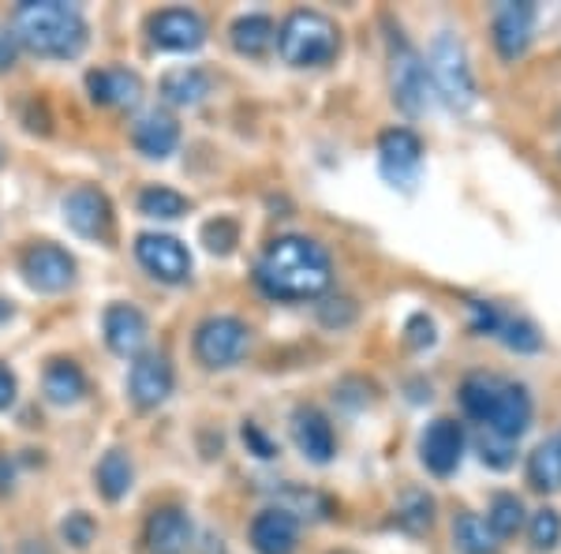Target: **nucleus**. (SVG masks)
I'll return each instance as SVG.
<instances>
[{"instance_id":"nucleus-1","label":"nucleus","mask_w":561,"mask_h":554,"mask_svg":"<svg viewBox=\"0 0 561 554\" xmlns=\"http://www.w3.org/2000/svg\"><path fill=\"white\" fill-rule=\"evenodd\" d=\"M333 262L330 251L311 236H277L255 262V285L270 299H314L330 289Z\"/></svg>"},{"instance_id":"nucleus-2","label":"nucleus","mask_w":561,"mask_h":554,"mask_svg":"<svg viewBox=\"0 0 561 554\" xmlns=\"http://www.w3.org/2000/svg\"><path fill=\"white\" fill-rule=\"evenodd\" d=\"M460 408L476 423H483L486 434L505 442H517L531 427V412H536L528 386L502 375H486V371H476L460 383Z\"/></svg>"},{"instance_id":"nucleus-3","label":"nucleus","mask_w":561,"mask_h":554,"mask_svg":"<svg viewBox=\"0 0 561 554\" xmlns=\"http://www.w3.org/2000/svg\"><path fill=\"white\" fill-rule=\"evenodd\" d=\"M15 42L45 60H76L87 49V20L65 0H26L15 12Z\"/></svg>"},{"instance_id":"nucleus-4","label":"nucleus","mask_w":561,"mask_h":554,"mask_svg":"<svg viewBox=\"0 0 561 554\" xmlns=\"http://www.w3.org/2000/svg\"><path fill=\"white\" fill-rule=\"evenodd\" d=\"M277 53L293 68H322L341 53L337 23L322 12H293L277 31Z\"/></svg>"},{"instance_id":"nucleus-5","label":"nucleus","mask_w":561,"mask_h":554,"mask_svg":"<svg viewBox=\"0 0 561 554\" xmlns=\"http://www.w3.org/2000/svg\"><path fill=\"white\" fill-rule=\"evenodd\" d=\"M427 76H431V87L434 94L442 98L449 109L465 113V109L476 105L479 90H476V71L468 65V53L454 34H438L431 42V53H427Z\"/></svg>"},{"instance_id":"nucleus-6","label":"nucleus","mask_w":561,"mask_h":554,"mask_svg":"<svg viewBox=\"0 0 561 554\" xmlns=\"http://www.w3.org/2000/svg\"><path fill=\"white\" fill-rule=\"evenodd\" d=\"M389 87H393V102L401 113L409 116L427 113L431 102L427 65H423V57L412 49L401 31H393V38H389Z\"/></svg>"},{"instance_id":"nucleus-7","label":"nucleus","mask_w":561,"mask_h":554,"mask_svg":"<svg viewBox=\"0 0 561 554\" xmlns=\"http://www.w3.org/2000/svg\"><path fill=\"white\" fill-rule=\"evenodd\" d=\"M248 344H251V330L237 315H210L195 330V357L206 368H232V363L248 357Z\"/></svg>"},{"instance_id":"nucleus-8","label":"nucleus","mask_w":561,"mask_h":554,"mask_svg":"<svg viewBox=\"0 0 561 554\" xmlns=\"http://www.w3.org/2000/svg\"><path fill=\"white\" fill-rule=\"evenodd\" d=\"M135 259L142 262L150 278L165 281V285H184L192 278V256L176 236L165 233H142L135 240Z\"/></svg>"},{"instance_id":"nucleus-9","label":"nucleus","mask_w":561,"mask_h":554,"mask_svg":"<svg viewBox=\"0 0 561 554\" xmlns=\"http://www.w3.org/2000/svg\"><path fill=\"white\" fill-rule=\"evenodd\" d=\"M23 274L26 285L38 289V293H65L76 281V259L57 244H34V248L23 251Z\"/></svg>"},{"instance_id":"nucleus-10","label":"nucleus","mask_w":561,"mask_h":554,"mask_svg":"<svg viewBox=\"0 0 561 554\" xmlns=\"http://www.w3.org/2000/svg\"><path fill=\"white\" fill-rule=\"evenodd\" d=\"M176 386L173 375V363H169L165 352H142L131 363V375H128V394L131 402L139 408H158L169 402Z\"/></svg>"},{"instance_id":"nucleus-11","label":"nucleus","mask_w":561,"mask_h":554,"mask_svg":"<svg viewBox=\"0 0 561 554\" xmlns=\"http://www.w3.org/2000/svg\"><path fill=\"white\" fill-rule=\"evenodd\" d=\"M378 166L382 177L393 180L401 188H412V180L420 177L423 166V143L412 128H389L378 139Z\"/></svg>"},{"instance_id":"nucleus-12","label":"nucleus","mask_w":561,"mask_h":554,"mask_svg":"<svg viewBox=\"0 0 561 554\" xmlns=\"http://www.w3.org/2000/svg\"><path fill=\"white\" fill-rule=\"evenodd\" d=\"M536 4L531 0H505V4H497L494 12V45L497 53H502L505 60H517L528 53L531 45V34H536Z\"/></svg>"},{"instance_id":"nucleus-13","label":"nucleus","mask_w":561,"mask_h":554,"mask_svg":"<svg viewBox=\"0 0 561 554\" xmlns=\"http://www.w3.org/2000/svg\"><path fill=\"white\" fill-rule=\"evenodd\" d=\"M65 222L83 240H108V233H113V206H108L105 192H98V188H76L65 199Z\"/></svg>"},{"instance_id":"nucleus-14","label":"nucleus","mask_w":561,"mask_h":554,"mask_svg":"<svg viewBox=\"0 0 561 554\" xmlns=\"http://www.w3.org/2000/svg\"><path fill=\"white\" fill-rule=\"evenodd\" d=\"M150 42L165 53H195L206 42V23L192 8H165L150 20Z\"/></svg>"},{"instance_id":"nucleus-15","label":"nucleus","mask_w":561,"mask_h":554,"mask_svg":"<svg viewBox=\"0 0 561 554\" xmlns=\"http://www.w3.org/2000/svg\"><path fill=\"white\" fill-rule=\"evenodd\" d=\"M420 457L434 476H449L457 472L460 457H465V427L449 416L434 420L427 431H423V442H420Z\"/></svg>"},{"instance_id":"nucleus-16","label":"nucleus","mask_w":561,"mask_h":554,"mask_svg":"<svg viewBox=\"0 0 561 554\" xmlns=\"http://www.w3.org/2000/svg\"><path fill=\"white\" fill-rule=\"evenodd\" d=\"M102 330H105V344L116 352V357H124V360L142 357V349H147V338H150L147 315H142L139 307H131V304L105 307Z\"/></svg>"},{"instance_id":"nucleus-17","label":"nucleus","mask_w":561,"mask_h":554,"mask_svg":"<svg viewBox=\"0 0 561 554\" xmlns=\"http://www.w3.org/2000/svg\"><path fill=\"white\" fill-rule=\"evenodd\" d=\"M142 540H147L150 554H187L195 540L192 517L180 510V506H161V510H153L147 517Z\"/></svg>"},{"instance_id":"nucleus-18","label":"nucleus","mask_w":561,"mask_h":554,"mask_svg":"<svg viewBox=\"0 0 561 554\" xmlns=\"http://www.w3.org/2000/svg\"><path fill=\"white\" fill-rule=\"evenodd\" d=\"M251 547L259 554H296L300 547V521L280 506L262 510L251 521Z\"/></svg>"},{"instance_id":"nucleus-19","label":"nucleus","mask_w":561,"mask_h":554,"mask_svg":"<svg viewBox=\"0 0 561 554\" xmlns=\"http://www.w3.org/2000/svg\"><path fill=\"white\" fill-rule=\"evenodd\" d=\"M87 90L94 98V105L131 109L142 98V79L128 68H94L87 71Z\"/></svg>"},{"instance_id":"nucleus-20","label":"nucleus","mask_w":561,"mask_h":554,"mask_svg":"<svg viewBox=\"0 0 561 554\" xmlns=\"http://www.w3.org/2000/svg\"><path fill=\"white\" fill-rule=\"evenodd\" d=\"M293 439H296V446H300L304 457L314 461V465H330L333 453H337L333 427L319 408H300V412L293 416Z\"/></svg>"},{"instance_id":"nucleus-21","label":"nucleus","mask_w":561,"mask_h":554,"mask_svg":"<svg viewBox=\"0 0 561 554\" xmlns=\"http://www.w3.org/2000/svg\"><path fill=\"white\" fill-rule=\"evenodd\" d=\"M131 143L139 154H147V158H169L176 147H180V124L173 113H165V109H153V113L139 116L131 128Z\"/></svg>"},{"instance_id":"nucleus-22","label":"nucleus","mask_w":561,"mask_h":554,"mask_svg":"<svg viewBox=\"0 0 561 554\" xmlns=\"http://www.w3.org/2000/svg\"><path fill=\"white\" fill-rule=\"evenodd\" d=\"M210 90H214V79L206 76L203 68H173V71H165L158 83V94L176 109L203 105L206 98H210Z\"/></svg>"},{"instance_id":"nucleus-23","label":"nucleus","mask_w":561,"mask_h":554,"mask_svg":"<svg viewBox=\"0 0 561 554\" xmlns=\"http://www.w3.org/2000/svg\"><path fill=\"white\" fill-rule=\"evenodd\" d=\"M42 389H45V402L49 405H79L87 394V375L79 371V363L71 360H49V368H45L42 375Z\"/></svg>"},{"instance_id":"nucleus-24","label":"nucleus","mask_w":561,"mask_h":554,"mask_svg":"<svg viewBox=\"0 0 561 554\" xmlns=\"http://www.w3.org/2000/svg\"><path fill=\"white\" fill-rule=\"evenodd\" d=\"M528 484L539 495H554L561 490V431H554L550 439H542L528 457Z\"/></svg>"},{"instance_id":"nucleus-25","label":"nucleus","mask_w":561,"mask_h":554,"mask_svg":"<svg viewBox=\"0 0 561 554\" xmlns=\"http://www.w3.org/2000/svg\"><path fill=\"white\" fill-rule=\"evenodd\" d=\"M277 42V26L270 15H240L232 23V49L243 57H262Z\"/></svg>"},{"instance_id":"nucleus-26","label":"nucleus","mask_w":561,"mask_h":554,"mask_svg":"<svg viewBox=\"0 0 561 554\" xmlns=\"http://www.w3.org/2000/svg\"><path fill=\"white\" fill-rule=\"evenodd\" d=\"M94 479H98V490H102L108 502H121V498L131 490V479H135V468H131L128 453H124V450H108L105 457L98 461Z\"/></svg>"},{"instance_id":"nucleus-27","label":"nucleus","mask_w":561,"mask_h":554,"mask_svg":"<svg viewBox=\"0 0 561 554\" xmlns=\"http://www.w3.org/2000/svg\"><path fill=\"white\" fill-rule=\"evenodd\" d=\"M454 543L460 554H497L494 532L486 529V521L479 513H457L454 521Z\"/></svg>"},{"instance_id":"nucleus-28","label":"nucleus","mask_w":561,"mask_h":554,"mask_svg":"<svg viewBox=\"0 0 561 554\" xmlns=\"http://www.w3.org/2000/svg\"><path fill=\"white\" fill-rule=\"evenodd\" d=\"M524 524V502L510 490H497L491 498V510H486V529L494 532V540H510L517 535Z\"/></svg>"},{"instance_id":"nucleus-29","label":"nucleus","mask_w":561,"mask_h":554,"mask_svg":"<svg viewBox=\"0 0 561 554\" xmlns=\"http://www.w3.org/2000/svg\"><path fill=\"white\" fill-rule=\"evenodd\" d=\"M139 211L147 217H161V222H173V217H184L192 211V203H187L184 195L173 192V188H142L139 192Z\"/></svg>"},{"instance_id":"nucleus-30","label":"nucleus","mask_w":561,"mask_h":554,"mask_svg":"<svg viewBox=\"0 0 561 554\" xmlns=\"http://www.w3.org/2000/svg\"><path fill=\"white\" fill-rule=\"evenodd\" d=\"M497 338H502L505 349H513V352H539L542 349L536 323H528V319H502Z\"/></svg>"},{"instance_id":"nucleus-31","label":"nucleus","mask_w":561,"mask_h":554,"mask_svg":"<svg viewBox=\"0 0 561 554\" xmlns=\"http://www.w3.org/2000/svg\"><path fill=\"white\" fill-rule=\"evenodd\" d=\"M431 521H434V498L420 495V490L404 498V506L397 510V524H401V529H409V532L431 529Z\"/></svg>"},{"instance_id":"nucleus-32","label":"nucleus","mask_w":561,"mask_h":554,"mask_svg":"<svg viewBox=\"0 0 561 554\" xmlns=\"http://www.w3.org/2000/svg\"><path fill=\"white\" fill-rule=\"evenodd\" d=\"M203 244L214 251V256H229L240 244V225L232 217H214V222L203 225Z\"/></svg>"},{"instance_id":"nucleus-33","label":"nucleus","mask_w":561,"mask_h":554,"mask_svg":"<svg viewBox=\"0 0 561 554\" xmlns=\"http://www.w3.org/2000/svg\"><path fill=\"white\" fill-rule=\"evenodd\" d=\"M531 547H536L539 554L542 551H554L558 547V540H561V517L558 510H550V506H542V510L531 517Z\"/></svg>"},{"instance_id":"nucleus-34","label":"nucleus","mask_w":561,"mask_h":554,"mask_svg":"<svg viewBox=\"0 0 561 554\" xmlns=\"http://www.w3.org/2000/svg\"><path fill=\"white\" fill-rule=\"evenodd\" d=\"M94 535H98V524H94V517H90L87 510H76V513H68L65 521H60V540H65L68 547H76V551H87L90 543H94Z\"/></svg>"},{"instance_id":"nucleus-35","label":"nucleus","mask_w":561,"mask_h":554,"mask_svg":"<svg viewBox=\"0 0 561 554\" xmlns=\"http://www.w3.org/2000/svg\"><path fill=\"white\" fill-rule=\"evenodd\" d=\"M468 312H472V330L476 333H497V330H502L505 315L497 312V304H491V299H468Z\"/></svg>"},{"instance_id":"nucleus-36","label":"nucleus","mask_w":561,"mask_h":554,"mask_svg":"<svg viewBox=\"0 0 561 554\" xmlns=\"http://www.w3.org/2000/svg\"><path fill=\"white\" fill-rule=\"evenodd\" d=\"M479 457H483V465H491V468H510L513 465V442L494 439V434H483V439H479Z\"/></svg>"},{"instance_id":"nucleus-37","label":"nucleus","mask_w":561,"mask_h":554,"mask_svg":"<svg viewBox=\"0 0 561 554\" xmlns=\"http://www.w3.org/2000/svg\"><path fill=\"white\" fill-rule=\"evenodd\" d=\"M319 319H322L325 326H348L352 319H356V304H352L348 296L325 299V304L319 307Z\"/></svg>"},{"instance_id":"nucleus-38","label":"nucleus","mask_w":561,"mask_h":554,"mask_svg":"<svg viewBox=\"0 0 561 554\" xmlns=\"http://www.w3.org/2000/svg\"><path fill=\"white\" fill-rule=\"evenodd\" d=\"M240 439H243V446L255 453V457H262V461L277 457V446L266 439V434H262V427H259V423H243V427H240Z\"/></svg>"},{"instance_id":"nucleus-39","label":"nucleus","mask_w":561,"mask_h":554,"mask_svg":"<svg viewBox=\"0 0 561 554\" xmlns=\"http://www.w3.org/2000/svg\"><path fill=\"white\" fill-rule=\"evenodd\" d=\"M404 333H409L412 349H431V344L438 341V333H434V323L427 319V315H412L409 326H404Z\"/></svg>"},{"instance_id":"nucleus-40","label":"nucleus","mask_w":561,"mask_h":554,"mask_svg":"<svg viewBox=\"0 0 561 554\" xmlns=\"http://www.w3.org/2000/svg\"><path fill=\"white\" fill-rule=\"evenodd\" d=\"M15 57H20V42L12 34H0V71H12Z\"/></svg>"},{"instance_id":"nucleus-41","label":"nucleus","mask_w":561,"mask_h":554,"mask_svg":"<svg viewBox=\"0 0 561 554\" xmlns=\"http://www.w3.org/2000/svg\"><path fill=\"white\" fill-rule=\"evenodd\" d=\"M12 402H15V375L0 363V412L12 408Z\"/></svg>"},{"instance_id":"nucleus-42","label":"nucleus","mask_w":561,"mask_h":554,"mask_svg":"<svg viewBox=\"0 0 561 554\" xmlns=\"http://www.w3.org/2000/svg\"><path fill=\"white\" fill-rule=\"evenodd\" d=\"M12 484H15V465L8 453H0V495H12Z\"/></svg>"},{"instance_id":"nucleus-43","label":"nucleus","mask_w":561,"mask_h":554,"mask_svg":"<svg viewBox=\"0 0 561 554\" xmlns=\"http://www.w3.org/2000/svg\"><path fill=\"white\" fill-rule=\"evenodd\" d=\"M20 554H53V551L45 547V543H38V540H26L23 547H20Z\"/></svg>"},{"instance_id":"nucleus-44","label":"nucleus","mask_w":561,"mask_h":554,"mask_svg":"<svg viewBox=\"0 0 561 554\" xmlns=\"http://www.w3.org/2000/svg\"><path fill=\"white\" fill-rule=\"evenodd\" d=\"M8 319H12V307H8L4 299H0V323H8Z\"/></svg>"}]
</instances>
